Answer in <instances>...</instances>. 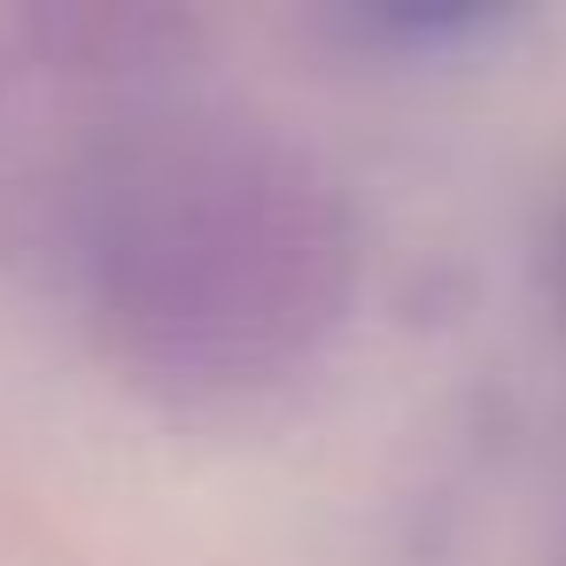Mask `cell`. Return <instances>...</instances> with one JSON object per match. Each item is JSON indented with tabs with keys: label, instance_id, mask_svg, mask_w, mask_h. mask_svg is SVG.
I'll use <instances>...</instances> for the list:
<instances>
[{
	"label": "cell",
	"instance_id": "obj_1",
	"mask_svg": "<svg viewBox=\"0 0 566 566\" xmlns=\"http://www.w3.org/2000/svg\"><path fill=\"white\" fill-rule=\"evenodd\" d=\"M78 256L109 357L171 396L287 380L326 349L357 287L349 202L249 117H171L109 148Z\"/></svg>",
	"mask_w": 566,
	"mask_h": 566
}]
</instances>
